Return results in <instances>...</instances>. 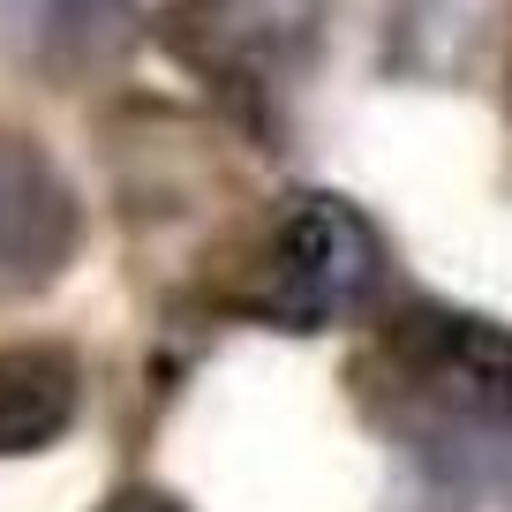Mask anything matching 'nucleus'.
Wrapping results in <instances>:
<instances>
[{
  "label": "nucleus",
  "mask_w": 512,
  "mask_h": 512,
  "mask_svg": "<svg viewBox=\"0 0 512 512\" xmlns=\"http://www.w3.org/2000/svg\"><path fill=\"white\" fill-rule=\"evenodd\" d=\"M384 287V241L347 196L332 189H294L264 219L234 294L241 317L279 324V332H332L362 317Z\"/></svg>",
  "instance_id": "2"
},
{
  "label": "nucleus",
  "mask_w": 512,
  "mask_h": 512,
  "mask_svg": "<svg viewBox=\"0 0 512 512\" xmlns=\"http://www.w3.org/2000/svg\"><path fill=\"white\" fill-rule=\"evenodd\" d=\"M83 415V369L61 339L0 347V460H31L61 445Z\"/></svg>",
  "instance_id": "5"
},
{
  "label": "nucleus",
  "mask_w": 512,
  "mask_h": 512,
  "mask_svg": "<svg viewBox=\"0 0 512 512\" xmlns=\"http://www.w3.org/2000/svg\"><path fill=\"white\" fill-rule=\"evenodd\" d=\"M159 38L226 106L272 113L324 38V0H166Z\"/></svg>",
  "instance_id": "3"
},
{
  "label": "nucleus",
  "mask_w": 512,
  "mask_h": 512,
  "mask_svg": "<svg viewBox=\"0 0 512 512\" xmlns=\"http://www.w3.org/2000/svg\"><path fill=\"white\" fill-rule=\"evenodd\" d=\"M106 512H189L181 497H166V490H121Z\"/></svg>",
  "instance_id": "6"
},
{
  "label": "nucleus",
  "mask_w": 512,
  "mask_h": 512,
  "mask_svg": "<svg viewBox=\"0 0 512 512\" xmlns=\"http://www.w3.org/2000/svg\"><path fill=\"white\" fill-rule=\"evenodd\" d=\"M422 8H430V0H422Z\"/></svg>",
  "instance_id": "7"
},
{
  "label": "nucleus",
  "mask_w": 512,
  "mask_h": 512,
  "mask_svg": "<svg viewBox=\"0 0 512 512\" xmlns=\"http://www.w3.org/2000/svg\"><path fill=\"white\" fill-rule=\"evenodd\" d=\"M354 384L422 475L512 497V332L467 309L415 302L369 339Z\"/></svg>",
  "instance_id": "1"
},
{
  "label": "nucleus",
  "mask_w": 512,
  "mask_h": 512,
  "mask_svg": "<svg viewBox=\"0 0 512 512\" xmlns=\"http://www.w3.org/2000/svg\"><path fill=\"white\" fill-rule=\"evenodd\" d=\"M83 204L38 136L0 128V302L38 294L76 264Z\"/></svg>",
  "instance_id": "4"
},
{
  "label": "nucleus",
  "mask_w": 512,
  "mask_h": 512,
  "mask_svg": "<svg viewBox=\"0 0 512 512\" xmlns=\"http://www.w3.org/2000/svg\"><path fill=\"white\" fill-rule=\"evenodd\" d=\"M505 91H512V83H505Z\"/></svg>",
  "instance_id": "8"
}]
</instances>
